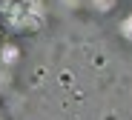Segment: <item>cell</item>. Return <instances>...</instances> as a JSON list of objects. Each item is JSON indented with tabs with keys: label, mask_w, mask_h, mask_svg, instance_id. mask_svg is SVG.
Returning <instances> with one entry per match:
<instances>
[{
	"label": "cell",
	"mask_w": 132,
	"mask_h": 120,
	"mask_svg": "<svg viewBox=\"0 0 132 120\" xmlns=\"http://www.w3.org/2000/svg\"><path fill=\"white\" fill-rule=\"evenodd\" d=\"M121 29H123V34H126V37H132V17H126V20H123V26H121Z\"/></svg>",
	"instance_id": "cell-1"
}]
</instances>
